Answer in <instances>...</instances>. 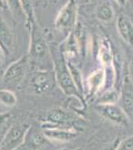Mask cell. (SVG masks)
<instances>
[{"label": "cell", "mask_w": 133, "mask_h": 150, "mask_svg": "<svg viewBox=\"0 0 133 150\" xmlns=\"http://www.w3.org/2000/svg\"><path fill=\"white\" fill-rule=\"evenodd\" d=\"M26 26L29 30V39H30L27 53L31 61H41L47 56L49 51L46 37L42 29L38 25L36 19L27 23Z\"/></svg>", "instance_id": "obj_3"}, {"label": "cell", "mask_w": 133, "mask_h": 150, "mask_svg": "<svg viewBox=\"0 0 133 150\" xmlns=\"http://www.w3.org/2000/svg\"><path fill=\"white\" fill-rule=\"evenodd\" d=\"M55 83L56 79L54 70L50 71V70L41 68H36L32 71L30 81H29L31 90L35 94H39V95H43L52 90Z\"/></svg>", "instance_id": "obj_6"}, {"label": "cell", "mask_w": 133, "mask_h": 150, "mask_svg": "<svg viewBox=\"0 0 133 150\" xmlns=\"http://www.w3.org/2000/svg\"><path fill=\"white\" fill-rule=\"evenodd\" d=\"M11 113L10 112H1L0 113V127L3 124H5L10 120L11 118Z\"/></svg>", "instance_id": "obj_24"}, {"label": "cell", "mask_w": 133, "mask_h": 150, "mask_svg": "<svg viewBox=\"0 0 133 150\" xmlns=\"http://www.w3.org/2000/svg\"><path fill=\"white\" fill-rule=\"evenodd\" d=\"M57 150H71V149L67 148V147H64V148H59V149H57Z\"/></svg>", "instance_id": "obj_30"}, {"label": "cell", "mask_w": 133, "mask_h": 150, "mask_svg": "<svg viewBox=\"0 0 133 150\" xmlns=\"http://www.w3.org/2000/svg\"><path fill=\"white\" fill-rule=\"evenodd\" d=\"M17 103V96L14 91L8 88L0 89V104L6 107H13Z\"/></svg>", "instance_id": "obj_20"}, {"label": "cell", "mask_w": 133, "mask_h": 150, "mask_svg": "<svg viewBox=\"0 0 133 150\" xmlns=\"http://www.w3.org/2000/svg\"><path fill=\"white\" fill-rule=\"evenodd\" d=\"M120 143H121V139L115 138L110 144L106 145L102 150H118V147H119Z\"/></svg>", "instance_id": "obj_23"}, {"label": "cell", "mask_w": 133, "mask_h": 150, "mask_svg": "<svg viewBox=\"0 0 133 150\" xmlns=\"http://www.w3.org/2000/svg\"><path fill=\"white\" fill-rule=\"evenodd\" d=\"M115 2L118 4L119 6H125V4H126V2H127V0H114Z\"/></svg>", "instance_id": "obj_28"}, {"label": "cell", "mask_w": 133, "mask_h": 150, "mask_svg": "<svg viewBox=\"0 0 133 150\" xmlns=\"http://www.w3.org/2000/svg\"><path fill=\"white\" fill-rule=\"evenodd\" d=\"M43 133L48 139L52 141L68 142L75 139L79 135L78 130L67 127H54L43 129Z\"/></svg>", "instance_id": "obj_12"}, {"label": "cell", "mask_w": 133, "mask_h": 150, "mask_svg": "<svg viewBox=\"0 0 133 150\" xmlns=\"http://www.w3.org/2000/svg\"><path fill=\"white\" fill-rule=\"evenodd\" d=\"M78 23V3L77 0H68L62 9L59 11L55 19L54 27L56 30L61 32L74 31Z\"/></svg>", "instance_id": "obj_5"}, {"label": "cell", "mask_w": 133, "mask_h": 150, "mask_svg": "<svg viewBox=\"0 0 133 150\" xmlns=\"http://www.w3.org/2000/svg\"><path fill=\"white\" fill-rule=\"evenodd\" d=\"M30 127L31 125L26 122L11 125L0 142V150H15L23 143Z\"/></svg>", "instance_id": "obj_7"}, {"label": "cell", "mask_w": 133, "mask_h": 150, "mask_svg": "<svg viewBox=\"0 0 133 150\" xmlns=\"http://www.w3.org/2000/svg\"><path fill=\"white\" fill-rule=\"evenodd\" d=\"M79 122H81V118L78 115V113L58 107L48 111L47 115L42 120L41 126L43 129L54 127H67L76 129V124H79Z\"/></svg>", "instance_id": "obj_4"}, {"label": "cell", "mask_w": 133, "mask_h": 150, "mask_svg": "<svg viewBox=\"0 0 133 150\" xmlns=\"http://www.w3.org/2000/svg\"><path fill=\"white\" fill-rule=\"evenodd\" d=\"M59 50L67 60H71L72 58H74L75 56H77L79 54V42L76 35H75L74 31H72V32H70L68 34V37L61 44Z\"/></svg>", "instance_id": "obj_14"}, {"label": "cell", "mask_w": 133, "mask_h": 150, "mask_svg": "<svg viewBox=\"0 0 133 150\" xmlns=\"http://www.w3.org/2000/svg\"><path fill=\"white\" fill-rule=\"evenodd\" d=\"M118 150H133V136L121 140V143L118 147Z\"/></svg>", "instance_id": "obj_22"}, {"label": "cell", "mask_w": 133, "mask_h": 150, "mask_svg": "<svg viewBox=\"0 0 133 150\" xmlns=\"http://www.w3.org/2000/svg\"><path fill=\"white\" fill-rule=\"evenodd\" d=\"M21 3H22L23 10H24V13H25V16H26L25 23L27 24L30 22V21L36 19L35 12H34L33 4H32V0H21Z\"/></svg>", "instance_id": "obj_21"}, {"label": "cell", "mask_w": 133, "mask_h": 150, "mask_svg": "<svg viewBox=\"0 0 133 150\" xmlns=\"http://www.w3.org/2000/svg\"><path fill=\"white\" fill-rule=\"evenodd\" d=\"M74 150H84L83 147H79V148H76V149H74Z\"/></svg>", "instance_id": "obj_31"}, {"label": "cell", "mask_w": 133, "mask_h": 150, "mask_svg": "<svg viewBox=\"0 0 133 150\" xmlns=\"http://www.w3.org/2000/svg\"><path fill=\"white\" fill-rule=\"evenodd\" d=\"M7 8V4L5 0H0V10H5Z\"/></svg>", "instance_id": "obj_27"}, {"label": "cell", "mask_w": 133, "mask_h": 150, "mask_svg": "<svg viewBox=\"0 0 133 150\" xmlns=\"http://www.w3.org/2000/svg\"><path fill=\"white\" fill-rule=\"evenodd\" d=\"M118 102L133 125V83L129 75L125 76L122 82Z\"/></svg>", "instance_id": "obj_10"}, {"label": "cell", "mask_w": 133, "mask_h": 150, "mask_svg": "<svg viewBox=\"0 0 133 150\" xmlns=\"http://www.w3.org/2000/svg\"><path fill=\"white\" fill-rule=\"evenodd\" d=\"M128 70H129V77H130V79H131V81L133 83V60L130 62L129 67H128Z\"/></svg>", "instance_id": "obj_26"}, {"label": "cell", "mask_w": 133, "mask_h": 150, "mask_svg": "<svg viewBox=\"0 0 133 150\" xmlns=\"http://www.w3.org/2000/svg\"><path fill=\"white\" fill-rule=\"evenodd\" d=\"M3 136H4V134H3V133H1V132H0V142H1V140H2V138H3Z\"/></svg>", "instance_id": "obj_29"}, {"label": "cell", "mask_w": 133, "mask_h": 150, "mask_svg": "<svg viewBox=\"0 0 133 150\" xmlns=\"http://www.w3.org/2000/svg\"><path fill=\"white\" fill-rule=\"evenodd\" d=\"M120 97V90L116 88H110L98 96L95 104H115L118 102Z\"/></svg>", "instance_id": "obj_17"}, {"label": "cell", "mask_w": 133, "mask_h": 150, "mask_svg": "<svg viewBox=\"0 0 133 150\" xmlns=\"http://www.w3.org/2000/svg\"><path fill=\"white\" fill-rule=\"evenodd\" d=\"M94 110L100 114L101 117L108 121L122 126H128L131 124L129 118L125 114L120 105L115 104H95L93 106Z\"/></svg>", "instance_id": "obj_8"}, {"label": "cell", "mask_w": 133, "mask_h": 150, "mask_svg": "<svg viewBox=\"0 0 133 150\" xmlns=\"http://www.w3.org/2000/svg\"><path fill=\"white\" fill-rule=\"evenodd\" d=\"M95 16L100 22L109 23L114 18V10L108 3H102L95 9Z\"/></svg>", "instance_id": "obj_16"}, {"label": "cell", "mask_w": 133, "mask_h": 150, "mask_svg": "<svg viewBox=\"0 0 133 150\" xmlns=\"http://www.w3.org/2000/svg\"><path fill=\"white\" fill-rule=\"evenodd\" d=\"M98 59L103 68H111L114 70V54L108 44L107 41H100L98 48Z\"/></svg>", "instance_id": "obj_15"}, {"label": "cell", "mask_w": 133, "mask_h": 150, "mask_svg": "<svg viewBox=\"0 0 133 150\" xmlns=\"http://www.w3.org/2000/svg\"><path fill=\"white\" fill-rule=\"evenodd\" d=\"M31 59L29 57L28 53L19 57L18 59L9 64V66L3 71L2 80L3 84L7 87L11 88H17L22 84L24 79L28 75L30 71Z\"/></svg>", "instance_id": "obj_2"}, {"label": "cell", "mask_w": 133, "mask_h": 150, "mask_svg": "<svg viewBox=\"0 0 133 150\" xmlns=\"http://www.w3.org/2000/svg\"><path fill=\"white\" fill-rule=\"evenodd\" d=\"M54 63V73L56 83L60 87V89L64 92L68 97H79L81 100L86 101L81 93L79 92L77 88L75 81L72 79V73L70 71L69 65H68V60L64 57V55L60 52L59 50V56L53 59Z\"/></svg>", "instance_id": "obj_1"}, {"label": "cell", "mask_w": 133, "mask_h": 150, "mask_svg": "<svg viewBox=\"0 0 133 150\" xmlns=\"http://www.w3.org/2000/svg\"><path fill=\"white\" fill-rule=\"evenodd\" d=\"M0 47L5 56H11L16 49V35L7 21L0 16Z\"/></svg>", "instance_id": "obj_9"}, {"label": "cell", "mask_w": 133, "mask_h": 150, "mask_svg": "<svg viewBox=\"0 0 133 150\" xmlns=\"http://www.w3.org/2000/svg\"><path fill=\"white\" fill-rule=\"evenodd\" d=\"M116 28L119 36L129 46L133 47V23L127 16L119 15L116 20Z\"/></svg>", "instance_id": "obj_13"}, {"label": "cell", "mask_w": 133, "mask_h": 150, "mask_svg": "<svg viewBox=\"0 0 133 150\" xmlns=\"http://www.w3.org/2000/svg\"><path fill=\"white\" fill-rule=\"evenodd\" d=\"M4 53L2 51L1 47H0V71H2V69H3V63H4Z\"/></svg>", "instance_id": "obj_25"}, {"label": "cell", "mask_w": 133, "mask_h": 150, "mask_svg": "<svg viewBox=\"0 0 133 150\" xmlns=\"http://www.w3.org/2000/svg\"><path fill=\"white\" fill-rule=\"evenodd\" d=\"M7 4V8L11 12L12 15L15 16L16 19L25 21L26 16L23 10V6L21 3V0H5Z\"/></svg>", "instance_id": "obj_19"}, {"label": "cell", "mask_w": 133, "mask_h": 150, "mask_svg": "<svg viewBox=\"0 0 133 150\" xmlns=\"http://www.w3.org/2000/svg\"><path fill=\"white\" fill-rule=\"evenodd\" d=\"M105 78L106 72L103 67L94 70L86 77L84 80V88H86V99H91L100 92L105 83Z\"/></svg>", "instance_id": "obj_11"}, {"label": "cell", "mask_w": 133, "mask_h": 150, "mask_svg": "<svg viewBox=\"0 0 133 150\" xmlns=\"http://www.w3.org/2000/svg\"><path fill=\"white\" fill-rule=\"evenodd\" d=\"M68 65H69L70 71L72 73V79L75 81V84H76L77 88H78L79 92L83 95L84 97V80L83 78V75H81V72L79 71V69L72 62H71V60H68Z\"/></svg>", "instance_id": "obj_18"}]
</instances>
